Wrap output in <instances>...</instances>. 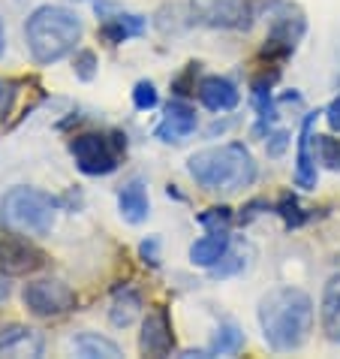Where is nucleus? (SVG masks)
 Listing matches in <instances>:
<instances>
[{
    "label": "nucleus",
    "mask_w": 340,
    "mask_h": 359,
    "mask_svg": "<svg viewBox=\"0 0 340 359\" xmlns=\"http://www.w3.org/2000/svg\"><path fill=\"white\" fill-rule=\"evenodd\" d=\"M187 172L202 191L232 196L253 187V182L259 178V166L244 142H223L190 154Z\"/></svg>",
    "instance_id": "f03ea898"
},
{
    "label": "nucleus",
    "mask_w": 340,
    "mask_h": 359,
    "mask_svg": "<svg viewBox=\"0 0 340 359\" xmlns=\"http://www.w3.org/2000/svg\"><path fill=\"white\" fill-rule=\"evenodd\" d=\"M6 52V27H3V18H0V57Z\"/></svg>",
    "instance_id": "f704fd0d"
},
{
    "label": "nucleus",
    "mask_w": 340,
    "mask_h": 359,
    "mask_svg": "<svg viewBox=\"0 0 340 359\" xmlns=\"http://www.w3.org/2000/svg\"><path fill=\"white\" fill-rule=\"evenodd\" d=\"M265 205H268L265 199H253V203H247V205L241 208V215H238V224H250V221H253V217L262 215V212H259V208H265Z\"/></svg>",
    "instance_id": "7c9ffc66"
},
{
    "label": "nucleus",
    "mask_w": 340,
    "mask_h": 359,
    "mask_svg": "<svg viewBox=\"0 0 340 359\" xmlns=\"http://www.w3.org/2000/svg\"><path fill=\"white\" fill-rule=\"evenodd\" d=\"M157 103H160V94H157V88H154V82H136V88H133V106L139 109V112H151V109H157Z\"/></svg>",
    "instance_id": "393cba45"
},
{
    "label": "nucleus",
    "mask_w": 340,
    "mask_h": 359,
    "mask_svg": "<svg viewBox=\"0 0 340 359\" xmlns=\"http://www.w3.org/2000/svg\"><path fill=\"white\" fill-rule=\"evenodd\" d=\"M118 212L127 224H145L151 215V199H148V184L142 178H129V182L118 191Z\"/></svg>",
    "instance_id": "2eb2a0df"
},
{
    "label": "nucleus",
    "mask_w": 340,
    "mask_h": 359,
    "mask_svg": "<svg viewBox=\"0 0 340 359\" xmlns=\"http://www.w3.org/2000/svg\"><path fill=\"white\" fill-rule=\"evenodd\" d=\"M196 221L202 224L205 229H229V224L235 221V215H232V208L229 205H214V208H208V212L199 215Z\"/></svg>",
    "instance_id": "b1692460"
},
{
    "label": "nucleus",
    "mask_w": 340,
    "mask_h": 359,
    "mask_svg": "<svg viewBox=\"0 0 340 359\" xmlns=\"http://www.w3.org/2000/svg\"><path fill=\"white\" fill-rule=\"evenodd\" d=\"M31 338L36 335L27 326H0V353H18V347L31 344Z\"/></svg>",
    "instance_id": "4be33fe9"
},
{
    "label": "nucleus",
    "mask_w": 340,
    "mask_h": 359,
    "mask_svg": "<svg viewBox=\"0 0 340 359\" xmlns=\"http://www.w3.org/2000/svg\"><path fill=\"white\" fill-rule=\"evenodd\" d=\"M139 351L145 356H166L175 351V329L166 305H154L142 320V335H139Z\"/></svg>",
    "instance_id": "9d476101"
},
{
    "label": "nucleus",
    "mask_w": 340,
    "mask_h": 359,
    "mask_svg": "<svg viewBox=\"0 0 340 359\" xmlns=\"http://www.w3.org/2000/svg\"><path fill=\"white\" fill-rule=\"evenodd\" d=\"M73 347H76V353L78 356H85V359H118L121 356V347H118L115 341H108V338L103 335H97V332H78L73 338Z\"/></svg>",
    "instance_id": "aec40b11"
},
{
    "label": "nucleus",
    "mask_w": 340,
    "mask_h": 359,
    "mask_svg": "<svg viewBox=\"0 0 340 359\" xmlns=\"http://www.w3.org/2000/svg\"><path fill=\"white\" fill-rule=\"evenodd\" d=\"M316 118L319 112H307L304 121H302V133H298V154H295V184L302 187V191H313L316 187Z\"/></svg>",
    "instance_id": "ddd939ff"
},
{
    "label": "nucleus",
    "mask_w": 340,
    "mask_h": 359,
    "mask_svg": "<svg viewBox=\"0 0 340 359\" xmlns=\"http://www.w3.org/2000/svg\"><path fill=\"white\" fill-rule=\"evenodd\" d=\"M22 302L34 317L48 320V317H64L76 311V290L61 278H39V281L24 284Z\"/></svg>",
    "instance_id": "0eeeda50"
},
{
    "label": "nucleus",
    "mask_w": 340,
    "mask_h": 359,
    "mask_svg": "<svg viewBox=\"0 0 340 359\" xmlns=\"http://www.w3.org/2000/svg\"><path fill=\"white\" fill-rule=\"evenodd\" d=\"M139 257H142V260L148 263V266H160V242L157 238H145L142 245H139Z\"/></svg>",
    "instance_id": "c756f323"
},
{
    "label": "nucleus",
    "mask_w": 340,
    "mask_h": 359,
    "mask_svg": "<svg viewBox=\"0 0 340 359\" xmlns=\"http://www.w3.org/2000/svg\"><path fill=\"white\" fill-rule=\"evenodd\" d=\"M97 55L91 52V48H82V52H76V61H73V69H76V76L82 79V82H94V76H97Z\"/></svg>",
    "instance_id": "a878e982"
},
{
    "label": "nucleus",
    "mask_w": 340,
    "mask_h": 359,
    "mask_svg": "<svg viewBox=\"0 0 340 359\" xmlns=\"http://www.w3.org/2000/svg\"><path fill=\"white\" fill-rule=\"evenodd\" d=\"M139 314H142V296H139L133 287L118 290L115 299H112V311H108V320H112V326L127 329Z\"/></svg>",
    "instance_id": "a211bd4d"
},
{
    "label": "nucleus",
    "mask_w": 340,
    "mask_h": 359,
    "mask_svg": "<svg viewBox=\"0 0 340 359\" xmlns=\"http://www.w3.org/2000/svg\"><path fill=\"white\" fill-rule=\"evenodd\" d=\"M244 347V332L238 323H220L217 332L211 335V341H208L205 353L208 356H232Z\"/></svg>",
    "instance_id": "6ab92c4d"
},
{
    "label": "nucleus",
    "mask_w": 340,
    "mask_h": 359,
    "mask_svg": "<svg viewBox=\"0 0 340 359\" xmlns=\"http://www.w3.org/2000/svg\"><path fill=\"white\" fill-rule=\"evenodd\" d=\"M244 257L241 254H229L226 251V257H223V260H220L217 266H211V269H208V275H211V278H232V275H238V272H241V269H244Z\"/></svg>",
    "instance_id": "bb28decb"
},
{
    "label": "nucleus",
    "mask_w": 340,
    "mask_h": 359,
    "mask_svg": "<svg viewBox=\"0 0 340 359\" xmlns=\"http://www.w3.org/2000/svg\"><path fill=\"white\" fill-rule=\"evenodd\" d=\"M193 67H196V64H190V67H187V73H184L181 79H175V85H172V91H175L178 97H187V94H196V88H190V76H193Z\"/></svg>",
    "instance_id": "473e14b6"
},
{
    "label": "nucleus",
    "mask_w": 340,
    "mask_h": 359,
    "mask_svg": "<svg viewBox=\"0 0 340 359\" xmlns=\"http://www.w3.org/2000/svg\"><path fill=\"white\" fill-rule=\"evenodd\" d=\"M316 161L332 172H340V139L334 136H316Z\"/></svg>",
    "instance_id": "5701e85b"
},
{
    "label": "nucleus",
    "mask_w": 340,
    "mask_h": 359,
    "mask_svg": "<svg viewBox=\"0 0 340 359\" xmlns=\"http://www.w3.org/2000/svg\"><path fill=\"white\" fill-rule=\"evenodd\" d=\"M15 97H18V85L15 82H3V79H0V121L13 112Z\"/></svg>",
    "instance_id": "c85d7f7f"
},
{
    "label": "nucleus",
    "mask_w": 340,
    "mask_h": 359,
    "mask_svg": "<svg viewBox=\"0 0 340 359\" xmlns=\"http://www.w3.org/2000/svg\"><path fill=\"white\" fill-rule=\"evenodd\" d=\"M190 18L211 31H244L253 18L250 0H190Z\"/></svg>",
    "instance_id": "6e6552de"
},
{
    "label": "nucleus",
    "mask_w": 340,
    "mask_h": 359,
    "mask_svg": "<svg viewBox=\"0 0 340 359\" xmlns=\"http://www.w3.org/2000/svg\"><path fill=\"white\" fill-rule=\"evenodd\" d=\"M69 154H73L76 169L82 175H91V178L112 175L121 166V157L127 154V136L121 130L78 133L69 139Z\"/></svg>",
    "instance_id": "39448f33"
},
{
    "label": "nucleus",
    "mask_w": 340,
    "mask_h": 359,
    "mask_svg": "<svg viewBox=\"0 0 340 359\" xmlns=\"http://www.w3.org/2000/svg\"><path fill=\"white\" fill-rule=\"evenodd\" d=\"M6 296H9V284H6V278L0 275V305L6 302Z\"/></svg>",
    "instance_id": "72a5a7b5"
},
{
    "label": "nucleus",
    "mask_w": 340,
    "mask_h": 359,
    "mask_svg": "<svg viewBox=\"0 0 340 359\" xmlns=\"http://www.w3.org/2000/svg\"><path fill=\"white\" fill-rule=\"evenodd\" d=\"M319 323L323 332L332 344H340V275L328 278L325 290H323V302H319Z\"/></svg>",
    "instance_id": "f3484780"
},
{
    "label": "nucleus",
    "mask_w": 340,
    "mask_h": 359,
    "mask_svg": "<svg viewBox=\"0 0 340 359\" xmlns=\"http://www.w3.org/2000/svg\"><path fill=\"white\" fill-rule=\"evenodd\" d=\"M24 43L34 64L52 67L69 57L76 52V46L82 43V18L73 9L57 4L36 6L24 22Z\"/></svg>",
    "instance_id": "7ed1b4c3"
},
{
    "label": "nucleus",
    "mask_w": 340,
    "mask_h": 359,
    "mask_svg": "<svg viewBox=\"0 0 340 359\" xmlns=\"http://www.w3.org/2000/svg\"><path fill=\"white\" fill-rule=\"evenodd\" d=\"M97 13H99V39H106L108 46H121L133 36H142L148 31V18L136 15V13H121L118 6L112 4H97Z\"/></svg>",
    "instance_id": "9b49d317"
},
{
    "label": "nucleus",
    "mask_w": 340,
    "mask_h": 359,
    "mask_svg": "<svg viewBox=\"0 0 340 359\" xmlns=\"http://www.w3.org/2000/svg\"><path fill=\"white\" fill-rule=\"evenodd\" d=\"M229 248H232L229 229H208V236L196 238V242L190 245V263L199 269H211L223 260Z\"/></svg>",
    "instance_id": "dca6fc26"
},
{
    "label": "nucleus",
    "mask_w": 340,
    "mask_h": 359,
    "mask_svg": "<svg viewBox=\"0 0 340 359\" xmlns=\"http://www.w3.org/2000/svg\"><path fill=\"white\" fill-rule=\"evenodd\" d=\"M323 115H325V121H328V127H332V130H334V133H340V97H334V100H332V103H328V106H325V112H323Z\"/></svg>",
    "instance_id": "2f4dec72"
},
{
    "label": "nucleus",
    "mask_w": 340,
    "mask_h": 359,
    "mask_svg": "<svg viewBox=\"0 0 340 359\" xmlns=\"http://www.w3.org/2000/svg\"><path fill=\"white\" fill-rule=\"evenodd\" d=\"M265 344L277 353L298 351L313 329V302L298 287H274L259 299L256 308Z\"/></svg>",
    "instance_id": "f257e3e1"
},
{
    "label": "nucleus",
    "mask_w": 340,
    "mask_h": 359,
    "mask_svg": "<svg viewBox=\"0 0 340 359\" xmlns=\"http://www.w3.org/2000/svg\"><path fill=\"white\" fill-rule=\"evenodd\" d=\"M196 127H199L196 109L178 97V100H169V106L163 109V118H160L154 136L163 145H178V142H184L187 136H193Z\"/></svg>",
    "instance_id": "f8f14e48"
},
{
    "label": "nucleus",
    "mask_w": 340,
    "mask_h": 359,
    "mask_svg": "<svg viewBox=\"0 0 340 359\" xmlns=\"http://www.w3.org/2000/svg\"><path fill=\"white\" fill-rule=\"evenodd\" d=\"M274 212L283 217V226L286 229H298V226H304L310 221V215L302 208V203H298V196L292 191H286L283 196L274 203Z\"/></svg>",
    "instance_id": "412c9836"
},
{
    "label": "nucleus",
    "mask_w": 340,
    "mask_h": 359,
    "mask_svg": "<svg viewBox=\"0 0 340 359\" xmlns=\"http://www.w3.org/2000/svg\"><path fill=\"white\" fill-rule=\"evenodd\" d=\"M48 263V254L31 242V236L24 233H13L0 236V272L9 278H22V275H34Z\"/></svg>",
    "instance_id": "1a4fd4ad"
},
{
    "label": "nucleus",
    "mask_w": 340,
    "mask_h": 359,
    "mask_svg": "<svg viewBox=\"0 0 340 359\" xmlns=\"http://www.w3.org/2000/svg\"><path fill=\"white\" fill-rule=\"evenodd\" d=\"M61 212V199L39 187H9L0 196V226L24 236H48L55 217Z\"/></svg>",
    "instance_id": "20e7f679"
},
{
    "label": "nucleus",
    "mask_w": 340,
    "mask_h": 359,
    "mask_svg": "<svg viewBox=\"0 0 340 359\" xmlns=\"http://www.w3.org/2000/svg\"><path fill=\"white\" fill-rule=\"evenodd\" d=\"M304 31H307V22L302 9L292 4H277V9L271 13V31H268L262 57H268V61H286L289 55H295Z\"/></svg>",
    "instance_id": "423d86ee"
},
{
    "label": "nucleus",
    "mask_w": 340,
    "mask_h": 359,
    "mask_svg": "<svg viewBox=\"0 0 340 359\" xmlns=\"http://www.w3.org/2000/svg\"><path fill=\"white\" fill-rule=\"evenodd\" d=\"M199 103H202L208 112H232V109L241 103V91H238L235 82H229L226 76H202L196 85Z\"/></svg>",
    "instance_id": "4468645a"
},
{
    "label": "nucleus",
    "mask_w": 340,
    "mask_h": 359,
    "mask_svg": "<svg viewBox=\"0 0 340 359\" xmlns=\"http://www.w3.org/2000/svg\"><path fill=\"white\" fill-rule=\"evenodd\" d=\"M265 139H268V142H265L268 157H280L289 148V139H292V133H289V130H271Z\"/></svg>",
    "instance_id": "cd10ccee"
}]
</instances>
